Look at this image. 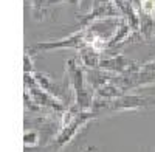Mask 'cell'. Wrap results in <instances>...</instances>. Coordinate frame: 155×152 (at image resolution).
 <instances>
[{
    "label": "cell",
    "instance_id": "obj_13",
    "mask_svg": "<svg viewBox=\"0 0 155 152\" xmlns=\"http://www.w3.org/2000/svg\"><path fill=\"white\" fill-rule=\"evenodd\" d=\"M41 143V135H39L37 131L30 129V131H25L23 134V144L25 147H36Z\"/></svg>",
    "mask_w": 155,
    "mask_h": 152
},
{
    "label": "cell",
    "instance_id": "obj_4",
    "mask_svg": "<svg viewBox=\"0 0 155 152\" xmlns=\"http://www.w3.org/2000/svg\"><path fill=\"white\" fill-rule=\"evenodd\" d=\"M25 92L31 96V99L42 110H50L59 117H62V113L67 110V106L64 104L62 99L45 92L42 87H39L33 74H25Z\"/></svg>",
    "mask_w": 155,
    "mask_h": 152
},
{
    "label": "cell",
    "instance_id": "obj_16",
    "mask_svg": "<svg viewBox=\"0 0 155 152\" xmlns=\"http://www.w3.org/2000/svg\"><path fill=\"white\" fill-rule=\"evenodd\" d=\"M61 2H62V3H65V2H67V3H73V5H78V3L81 2V0H61Z\"/></svg>",
    "mask_w": 155,
    "mask_h": 152
},
{
    "label": "cell",
    "instance_id": "obj_2",
    "mask_svg": "<svg viewBox=\"0 0 155 152\" xmlns=\"http://www.w3.org/2000/svg\"><path fill=\"white\" fill-rule=\"evenodd\" d=\"M150 106V101L141 95L134 93H124L120 98H115L110 101H99L95 99L92 110L95 113H115V112H127V110H140Z\"/></svg>",
    "mask_w": 155,
    "mask_h": 152
},
{
    "label": "cell",
    "instance_id": "obj_7",
    "mask_svg": "<svg viewBox=\"0 0 155 152\" xmlns=\"http://www.w3.org/2000/svg\"><path fill=\"white\" fill-rule=\"evenodd\" d=\"M135 31L132 30L130 25H129L124 19H121L120 27L116 28V31L113 33V36L110 37L109 42H107V51H109V50H112V48H115V47H120L123 44L130 42V37H132Z\"/></svg>",
    "mask_w": 155,
    "mask_h": 152
},
{
    "label": "cell",
    "instance_id": "obj_10",
    "mask_svg": "<svg viewBox=\"0 0 155 152\" xmlns=\"http://www.w3.org/2000/svg\"><path fill=\"white\" fill-rule=\"evenodd\" d=\"M27 2L30 5V9L33 12L34 19H37V20L45 19V16L50 12V8L53 5L62 3L61 0H27Z\"/></svg>",
    "mask_w": 155,
    "mask_h": 152
},
{
    "label": "cell",
    "instance_id": "obj_14",
    "mask_svg": "<svg viewBox=\"0 0 155 152\" xmlns=\"http://www.w3.org/2000/svg\"><path fill=\"white\" fill-rule=\"evenodd\" d=\"M23 70H25V74H33L36 71L34 64H33V55H31L30 48L25 50V55H23Z\"/></svg>",
    "mask_w": 155,
    "mask_h": 152
},
{
    "label": "cell",
    "instance_id": "obj_1",
    "mask_svg": "<svg viewBox=\"0 0 155 152\" xmlns=\"http://www.w3.org/2000/svg\"><path fill=\"white\" fill-rule=\"evenodd\" d=\"M65 74L74 95V104L81 110H92L95 92L90 88L85 78V68L74 58L65 61Z\"/></svg>",
    "mask_w": 155,
    "mask_h": 152
},
{
    "label": "cell",
    "instance_id": "obj_5",
    "mask_svg": "<svg viewBox=\"0 0 155 152\" xmlns=\"http://www.w3.org/2000/svg\"><path fill=\"white\" fill-rule=\"evenodd\" d=\"M87 45V30H76L67 37H62L58 41H44L37 42L31 47V51H39V53H47L53 51V50H64V48H74L79 50Z\"/></svg>",
    "mask_w": 155,
    "mask_h": 152
},
{
    "label": "cell",
    "instance_id": "obj_3",
    "mask_svg": "<svg viewBox=\"0 0 155 152\" xmlns=\"http://www.w3.org/2000/svg\"><path fill=\"white\" fill-rule=\"evenodd\" d=\"M98 117L99 115L95 113L93 110H82L81 113H78L71 121H68L67 124H62L59 132L53 138V141L50 143L51 150H53V152H61L76 137V134L79 132L87 123H90L92 120H95Z\"/></svg>",
    "mask_w": 155,
    "mask_h": 152
},
{
    "label": "cell",
    "instance_id": "obj_11",
    "mask_svg": "<svg viewBox=\"0 0 155 152\" xmlns=\"http://www.w3.org/2000/svg\"><path fill=\"white\" fill-rule=\"evenodd\" d=\"M33 76H34L36 82L39 84V87H42L45 92H48V93H51V95H54L56 98L62 99V98H61V96H62V88H61L53 79H51L48 74H45V73H42V71H34Z\"/></svg>",
    "mask_w": 155,
    "mask_h": 152
},
{
    "label": "cell",
    "instance_id": "obj_9",
    "mask_svg": "<svg viewBox=\"0 0 155 152\" xmlns=\"http://www.w3.org/2000/svg\"><path fill=\"white\" fill-rule=\"evenodd\" d=\"M78 56H79V62L82 64V67L85 70H93V68H99L101 64V53L98 50H95L92 45H85L82 47L79 51H78Z\"/></svg>",
    "mask_w": 155,
    "mask_h": 152
},
{
    "label": "cell",
    "instance_id": "obj_17",
    "mask_svg": "<svg viewBox=\"0 0 155 152\" xmlns=\"http://www.w3.org/2000/svg\"><path fill=\"white\" fill-rule=\"evenodd\" d=\"M82 152H96V147H92V146H90V147H87V149H84Z\"/></svg>",
    "mask_w": 155,
    "mask_h": 152
},
{
    "label": "cell",
    "instance_id": "obj_12",
    "mask_svg": "<svg viewBox=\"0 0 155 152\" xmlns=\"http://www.w3.org/2000/svg\"><path fill=\"white\" fill-rule=\"evenodd\" d=\"M126 92L123 88H120L116 84L113 82H109L107 85L101 87L99 90L95 92V99H99V101H110V99H115V98H120L123 96Z\"/></svg>",
    "mask_w": 155,
    "mask_h": 152
},
{
    "label": "cell",
    "instance_id": "obj_8",
    "mask_svg": "<svg viewBox=\"0 0 155 152\" xmlns=\"http://www.w3.org/2000/svg\"><path fill=\"white\" fill-rule=\"evenodd\" d=\"M112 73L109 71H104L101 68H93V70H85V78H87V84L90 85V88H92L93 92L99 90L101 87L107 85L109 82H112L113 79Z\"/></svg>",
    "mask_w": 155,
    "mask_h": 152
},
{
    "label": "cell",
    "instance_id": "obj_15",
    "mask_svg": "<svg viewBox=\"0 0 155 152\" xmlns=\"http://www.w3.org/2000/svg\"><path fill=\"white\" fill-rule=\"evenodd\" d=\"M138 11H143L146 14L155 17V0H140Z\"/></svg>",
    "mask_w": 155,
    "mask_h": 152
},
{
    "label": "cell",
    "instance_id": "obj_6",
    "mask_svg": "<svg viewBox=\"0 0 155 152\" xmlns=\"http://www.w3.org/2000/svg\"><path fill=\"white\" fill-rule=\"evenodd\" d=\"M134 64H135L134 61H130L129 58H126L124 55L120 53V55H112L109 58H102L99 68L104 70V71H109L112 74H121L126 70L130 68Z\"/></svg>",
    "mask_w": 155,
    "mask_h": 152
}]
</instances>
